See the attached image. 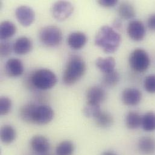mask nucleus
<instances>
[{
  "instance_id": "nucleus-11",
  "label": "nucleus",
  "mask_w": 155,
  "mask_h": 155,
  "mask_svg": "<svg viewBox=\"0 0 155 155\" xmlns=\"http://www.w3.org/2000/svg\"><path fill=\"white\" fill-rule=\"evenodd\" d=\"M30 146L31 149L39 155H45L50 149L49 140L45 137L39 135H35L31 138Z\"/></svg>"
},
{
  "instance_id": "nucleus-25",
  "label": "nucleus",
  "mask_w": 155,
  "mask_h": 155,
  "mask_svg": "<svg viewBox=\"0 0 155 155\" xmlns=\"http://www.w3.org/2000/svg\"><path fill=\"white\" fill-rule=\"evenodd\" d=\"M75 151V146L73 142L69 140L63 141L60 143L56 149V155H73Z\"/></svg>"
},
{
  "instance_id": "nucleus-32",
  "label": "nucleus",
  "mask_w": 155,
  "mask_h": 155,
  "mask_svg": "<svg viewBox=\"0 0 155 155\" xmlns=\"http://www.w3.org/2000/svg\"><path fill=\"white\" fill-rule=\"evenodd\" d=\"M147 25L149 29L153 31H155V14L152 15L148 18Z\"/></svg>"
},
{
  "instance_id": "nucleus-16",
  "label": "nucleus",
  "mask_w": 155,
  "mask_h": 155,
  "mask_svg": "<svg viewBox=\"0 0 155 155\" xmlns=\"http://www.w3.org/2000/svg\"><path fill=\"white\" fill-rule=\"evenodd\" d=\"M138 149L143 155H151L155 152V140L150 137L141 138L138 143Z\"/></svg>"
},
{
  "instance_id": "nucleus-31",
  "label": "nucleus",
  "mask_w": 155,
  "mask_h": 155,
  "mask_svg": "<svg viewBox=\"0 0 155 155\" xmlns=\"http://www.w3.org/2000/svg\"><path fill=\"white\" fill-rule=\"evenodd\" d=\"M118 1L117 0H99L98 1V4H100L101 7L106 8H110L114 7Z\"/></svg>"
},
{
  "instance_id": "nucleus-3",
  "label": "nucleus",
  "mask_w": 155,
  "mask_h": 155,
  "mask_svg": "<svg viewBox=\"0 0 155 155\" xmlns=\"http://www.w3.org/2000/svg\"><path fill=\"white\" fill-rule=\"evenodd\" d=\"M30 81L35 88L40 90H48L55 86L58 78L53 71L44 68L36 71L31 75Z\"/></svg>"
},
{
  "instance_id": "nucleus-27",
  "label": "nucleus",
  "mask_w": 155,
  "mask_h": 155,
  "mask_svg": "<svg viewBox=\"0 0 155 155\" xmlns=\"http://www.w3.org/2000/svg\"><path fill=\"white\" fill-rule=\"evenodd\" d=\"M101 111L100 104L87 103L83 108V112L85 117L94 118Z\"/></svg>"
},
{
  "instance_id": "nucleus-30",
  "label": "nucleus",
  "mask_w": 155,
  "mask_h": 155,
  "mask_svg": "<svg viewBox=\"0 0 155 155\" xmlns=\"http://www.w3.org/2000/svg\"><path fill=\"white\" fill-rule=\"evenodd\" d=\"M12 50H13V46L11 45V44L6 41L3 40L1 41L0 44V54L1 57H6L8 56Z\"/></svg>"
},
{
  "instance_id": "nucleus-4",
  "label": "nucleus",
  "mask_w": 155,
  "mask_h": 155,
  "mask_svg": "<svg viewBox=\"0 0 155 155\" xmlns=\"http://www.w3.org/2000/svg\"><path fill=\"white\" fill-rule=\"evenodd\" d=\"M40 42L46 47H55L62 42L63 35L62 30L56 25H47L42 27L39 33Z\"/></svg>"
},
{
  "instance_id": "nucleus-21",
  "label": "nucleus",
  "mask_w": 155,
  "mask_h": 155,
  "mask_svg": "<svg viewBox=\"0 0 155 155\" xmlns=\"http://www.w3.org/2000/svg\"><path fill=\"white\" fill-rule=\"evenodd\" d=\"M126 125L129 129L134 130L141 126L142 116L137 112L130 111L126 117Z\"/></svg>"
},
{
  "instance_id": "nucleus-23",
  "label": "nucleus",
  "mask_w": 155,
  "mask_h": 155,
  "mask_svg": "<svg viewBox=\"0 0 155 155\" xmlns=\"http://www.w3.org/2000/svg\"><path fill=\"white\" fill-rule=\"evenodd\" d=\"M119 16L124 19H130L135 17L136 12L134 7L129 2H123L121 3L118 8Z\"/></svg>"
},
{
  "instance_id": "nucleus-7",
  "label": "nucleus",
  "mask_w": 155,
  "mask_h": 155,
  "mask_svg": "<svg viewBox=\"0 0 155 155\" xmlns=\"http://www.w3.org/2000/svg\"><path fill=\"white\" fill-rule=\"evenodd\" d=\"M54 112L53 109L48 105H37L33 117V124L45 125L50 123L53 119Z\"/></svg>"
},
{
  "instance_id": "nucleus-10",
  "label": "nucleus",
  "mask_w": 155,
  "mask_h": 155,
  "mask_svg": "<svg viewBox=\"0 0 155 155\" xmlns=\"http://www.w3.org/2000/svg\"><path fill=\"white\" fill-rule=\"evenodd\" d=\"M121 99L123 103L126 106H137L142 100V93L139 89L136 88H126L123 91Z\"/></svg>"
},
{
  "instance_id": "nucleus-2",
  "label": "nucleus",
  "mask_w": 155,
  "mask_h": 155,
  "mask_svg": "<svg viewBox=\"0 0 155 155\" xmlns=\"http://www.w3.org/2000/svg\"><path fill=\"white\" fill-rule=\"evenodd\" d=\"M86 70L84 60L78 56H71L67 64L63 74V82L65 84L71 86L76 83L83 76Z\"/></svg>"
},
{
  "instance_id": "nucleus-34",
  "label": "nucleus",
  "mask_w": 155,
  "mask_h": 155,
  "mask_svg": "<svg viewBox=\"0 0 155 155\" xmlns=\"http://www.w3.org/2000/svg\"><path fill=\"white\" fill-rule=\"evenodd\" d=\"M101 155H118L117 154H116L115 153L113 152H111V151H106V152H103Z\"/></svg>"
},
{
  "instance_id": "nucleus-24",
  "label": "nucleus",
  "mask_w": 155,
  "mask_h": 155,
  "mask_svg": "<svg viewBox=\"0 0 155 155\" xmlns=\"http://www.w3.org/2000/svg\"><path fill=\"white\" fill-rule=\"evenodd\" d=\"M141 127L146 132H153L155 130V113L148 112L142 117Z\"/></svg>"
},
{
  "instance_id": "nucleus-6",
  "label": "nucleus",
  "mask_w": 155,
  "mask_h": 155,
  "mask_svg": "<svg viewBox=\"0 0 155 155\" xmlns=\"http://www.w3.org/2000/svg\"><path fill=\"white\" fill-rule=\"evenodd\" d=\"M51 13L58 21H64L68 19L74 12L73 4L67 1H58L52 6Z\"/></svg>"
},
{
  "instance_id": "nucleus-18",
  "label": "nucleus",
  "mask_w": 155,
  "mask_h": 155,
  "mask_svg": "<svg viewBox=\"0 0 155 155\" xmlns=\"http://www.w3.org/2000/svg\"><path fill=\"white\" fill-rule=\"evenodd\" d=\"M0 138L4 144H10L16 140V131L13 126L8 124L4 125L1 129Z\"/></svg>"
},
{
  "instance_id": "nucleus-22",
  "label": "nucleus",
  "mask_w": 155,
  "mask_h": 155,
  "mask_svg": "<svg viewBox=\"0 0 155 155\" xmlns=\"http://www.w3.org/2000/svg\"><path fill=\"white\" fill-rule=\"evenodd\" d=\"M95 124L101 128H107L110 127L114 123L112 115L106 111L101 110L94 118Z\"/></svg>"
},
{
  "instance_id": "nucleus-15",
  "label": "nucleus",
  "mask_w": 155,
  "mask_h": 155,
  "mask_svg": "<svg viewBox=\"0 0 155 155\" xmlns=\"http://www.w3.org/2000/svg\"><path fill=\"white\" fill-rule=\"evenodd\" d=\"M87 36L81 31L71 33L67 38V43L69 47L75 50L83 48L87 42Z\"/></svg>"
},
{
  "instance_id": "nucleus-14",
  "label": "nucleus",
  "mask_w": 155,
  "mask_h": 155,
  "mask_svg": "<svg viewBox=\"0 0 155 155\" xmlns=\"http://www.w3.org/2000/svg\"><path fill=\"white\" fill-rule=\"evenodd\" d=\"M33 44L31 40L25 36L18 38L13 44V51L19 55H24L31 51Z\"/></svg>"
},
{
  "instance_id": "nucleus-13",
  "label": "nucleus",
  "mask_w": 155,
  "mask_h": 155,
  "mask_svg": "<svg viewBox=\"0 0 155 155\" xmlns=\"http://www.w3.org/2000/svg\"><path fill=\"white\" fill-rule=\"evenodd\" d=\"M5 72L11 78H17L24 73V65L21 60L17 58H10L5 64Z\"/></svg>"
},
{
  "instance_id": "nucleus-19",
  "label": "nucleus",
  "mask_w": 155,
  "mask_h": 155,
  "mask_svg": "<svg viewBox=\"0 0 155 155\" xmlns=\"http://www.w3.org/2000/svg\"><path fill=\"white\" fill-rule=\"evenodd\" d=\"M37 105L35 103H27L22 106L19 110L21 120L26 123L33 124L34 113Z\"/></svg>"
},
{
  "instance_id": "nucleus-29",
  "label": "nucleus",
  "mask_w": 155,
  "mask_h": 155,
  "mask_svg": "<svg viewBox=\"0 0 155 155\" xmlns=\"http://www.w3.org/2000/svg\"><path fill=\"white\" fill-rule=\"evenodd\" d=\"M144 87L147 92L150 94H155V75H149L144 81Z\"/></svg>"
},
{
  "instance_id": "nucleus-5",
  "label": "nucleus",
  "mask_w": 155,
  "mask_h": 155,
  "mask_svg": "<svg viewBox=\"0 0 155 155\" xmlns=\"http://www.w3.org/2000/svg\"><path fill=\"white\" fill-rule=\"evenodd\" d=\"M129 62L130 68L134 71L143 73L149 68L150 65V59L144 50L137 48L130 53Z\"/></svg>"
},
{
  "instance_id": "nucleus-17",
  "label": "nucleus",
  "mask_w": 155,
  "mask_h": 155,
  "mask_svg": "<svg viewBox=\"0 0 155 155\" xmlns=\"http://www.w3.org/2000/svg\"><path fill=\"white\" fill-rule=\"evenodd\" d=\"M97 67L104 74L109 73L115 70L116 61L112 57L105 58H98L95 62Z\"/></svg>"
},
{
  "instance_id": "nucleus-12",
  "label": "nucleus",
  "mask_w": 155,
  "mask_h": 155,
  "mask_svg": "<svg viewBox=\"0 0 155 155\" xmlns=\"http://www.w3.org/2000/svg\"><path fill=\"white\" fill-rule=\"evenodd\" d=\"M86 98L87 103L100 105L106 98V92L102 87L93 86L87 89Z\"/></svg>"
},
{
  "instance_id": "nucleus-28",
  "label": "nucleus",
  "mask_w": 155,
  "mask_h": 155,
  "mask_svg": "<svg viewBox=\"0 0 155 155\" xmlns=\"http://www.w3.org/2000/svg\"><path fill=\"white\" fill-rule=\"evenodd\" d=\"M12 102L7 97H1L0 98V114L1 115H7L11 110Z\"/></svg>"
},
{
  "instance_id": "nucleus-8",
  "label": "nucleus",
  "mask_w": 155,
  "mask_h": 155,
  "mask_svg": "<svg viewBox=\"0 0 155 155\" xmlns=\"http://www.w3.org/2000/svg\"><path fill=\"white\" fill-rule=\"evenodd\" d=\"M15 16L18 22L24 27H28L35 19L33 9L28 5H20L15 10Z\"/></svg>"
},
{
  "instance_id": "nucleus-26",
  "label": "nucleus",
  "mask_w": 155,
  "mask_h": 155,
  "mask_svg": "<svg viewBox=\"0 0 155 155\" xmlns=\"http://www.w3.org/2000/svg\"><path fill=\"white\" fill-rule=\"evenodd\" d=\"M120 79V76L119 73L114 70L110 73L104 74L101 80V83L105 87H113L118 83Z\"/></svg>"
},
{
  "instance_id": "nucleus-1",
  "label": "nucleus",
  "mask_w": 155,
  "mask_h": 155,
  "mask_svg": "<svg viewBox=\"0 0 155 155\" xmlns=\"http://www.w3.org/2000/svg\"><path fill=\"white\" fill-rule=\"evenodd\" d=\"M121 41L120 35L112 27L108 25L101 27L98 31L95 44L106 53H113L120 47Z\"/></svg>"
},
{
  "instance_id": "nucleus-33",
  "label": "nucleus",
  "mask_w": 155,
  "mask_h": 155,
  "mask_svg": "<svg viewBox=\"0 0 155 155\" xmlns=\"http://www.w3.org/2000/svg\"><path fill=\"white\" fill-rule=\"evenodd\" d=\"M122 26V22L120 20V19H118V18H117L115 19L114 22H113V27H114V29H120V28Z\"/></svg>"
},
{
  "instance_id": "nucleus-20",
  "label": "nucleus",
  "mask_w": 155,
  "mask_h": 155,
  "mask_svg": "<svg viewBox=\"0 0 155 155\" xmlns=\"http://www.w3.org/2000/svg\"><path fill=\"white\" fill-rule=\"evenodd\" d=\"M16 32L15 24L10 21H4L0 24V38L3 40H7L12 38Z\"/></svg>"
},
{
  "instance_id": "nucleus-9",
  "label": "nucleus",
  "mask_w": 155,
  "mask_h": 155,
  "mask_svg": "<svg viewBox=\"0 0 155 155\" xmlns=\"http://www.w3.org/2000/svg\"><path fill=\"white\" fill-rule=\"evenodd\" d=\"M127 31L130 38L135 41H142L146 33L144 24L138 20H134L130 22L127 26Z\"/></svg>"
}]
</instances>
